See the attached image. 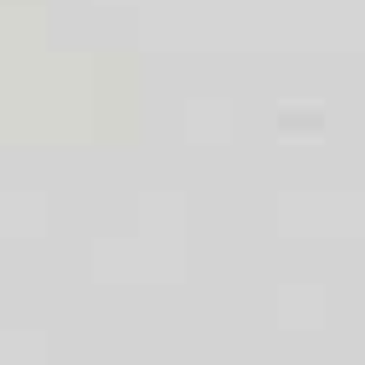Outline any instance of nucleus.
I'll return each instance as SVG.
<instances>
[]
</instances>
